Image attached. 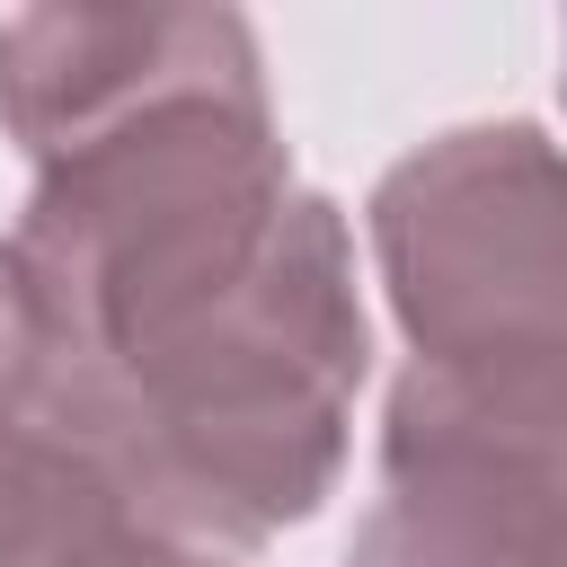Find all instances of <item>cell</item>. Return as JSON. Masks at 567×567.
I'll list each match as a JSON object with an SVG mask.
<instances>
[{
	"label": "cell",
	"mask_w": 567,
	"mask_h": 567,
	"mask_svg": "<svg viewBox=\"0 0 567 567\" xmlns=\"http://www.w3.org/2000/svg\"><path fill=\"white\" fill-rule=\"evenodd\" d=\"M363 372L354 230L301 186L248 275L97 363L44 372L27 425L71 443L133 523L248 558L337 496Z\"/></svg>",
	"instance_id": "cell-1"
},
{
	"label": "cell",
	"mask_w": 567,
	"mask_h": 567,
	"mask_svg": "<svg viewBox=\"0 0 567 567\" xmlns=\"http://www.w3.org/2000/svg\"><path fill=\"white\" fill-rule=\"evenodd\" d=\"M372 266L408 372L567 399V248L558 151L540 124H461L372 186Z\"/></svg>",
	"instance_id": "cell-2"
},
{
	"label": "cell",
	"mask_w": 567,
	"mask_h": 567,
	"mask_svg": "<svg viewBox=\"0 0 567 567\" xmlns=\"http://www.w3.org/2000/svg\"><path fill=\"white\" fill-rule=\"evenodd\" d=\"M558 443L567 399L399 372L381 496L337 567H558Z\"/></svg>",
	"instance_id": "cell-3"
},
{
	"label": "cell",
	"mask_w": 567,
	"mask_h": 567,
	"mask_svg": "<svg viewBox=\"0 0 567 567\" xmlns=\"http://www.w3.org/2000/svg\"><path fill=\"white\" fill-rule=\"evenodd\" d=\"M44 567H248V558H221V549H186V540H168V532H151V523H133L124 505H97Z\"/></svg>",
	"instance_id": "cell-4"
},
{
	"label": "cell",
	"mask_w": 567,
	"mask_h": 567,
	"mask_svg": "<svg viewBox=\"0 0 567 567\" xmlns=\"http://www.w3.org/2000/svg\"><path fill=\"white\" fill-rule=\"evenodd\" d=\"M35 399V310H27V284H18V257L0 239V425L27 416Z\"/></svg>",
	"instance_id": "cell-5"
}]
</instances>
